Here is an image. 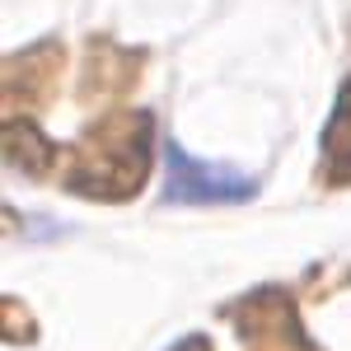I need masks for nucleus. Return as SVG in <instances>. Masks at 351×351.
Listing matches in <instances>:
<instances>
[{"mask_svg": "<svg viewBox=\"0 0 351 351\" xmlns=\"http://www.w3.org/2000/svg\"><path fill=\"white\" fill-rule=\"evenodd\" d=\"M150 132L155 117L145 108L108 112L66 150L61 188L89 202H132L150 173Z\"/></svg>", "mask_w": 351, "mask_h": 351, "instance_id": "f257e3e1", "label": "nucleus"}, {"mask_svg": "<svg viewBox=\"0 0 351 351\" xmlns=\"http://www.w3.org/2000/svg\"><path fill=\"white\" fill-rule=\"evenodd\" d=\"M225 319L234 324L243 351H319L300 324V304L286 286H258L248 295L230 300Z\"/></svg>", "mask_w": 351, "mask_h": 351, "instance_id": "f03ea898", "label": "nucleus"}, {"mask_svg": "<svg viewBox=\"0 0 351 351\" xmlns=\"http://www.w3.org/2000/svg\"><path fill=\"white\" fill-rule=\"evenodd\" d=\"M258 197V178L239 173L234 164H211L188 155L178 141L164 145V202L169 206H239Z\"/></svg>", "mask_w": 351, "mask_h": 351, "instance_id": "7ed1b4c3", "label": "nucleus"}, {"mask_svg": "<svg viewBox=\"0 0 351 351\" xmlns=\"http://www.w3.org/2000/svg\"><path fill=\"white\" fill-rule=\"evenodd\" d=\"M141 71H145V52L122 47L112 38H89L80 71V104H108V99L132 94Z\"/></svg>", "mask_w": 351, "mask_h": 351, "instance_id": "20e7f679", "label": "nucleus"}, {"mask_svg": "<svg viewBox=\"0 0 351 351\" xmlns=\"http://www.w3.org/2000/svg\"><path fill=\"white\" fill-rule=\"evenodd\" d=\"M61 66H66V47L56 38H43L24 52H14L5 61V104H47L52 99L56 80H61Z\"/></svg>", "mask_w": 351, "mask_h": 351, "instance_id": "39448f33", "label": "nucleus"}, {"mask_svg": "<svg viewBox=\"0 0 351 351\" xmlns=\"http://www.w3.org/2000/svg\"><path fill=\"white\" fill-rule=\"evenodd\" d=\"M319 183L324 188H351V75L337 89L332 117L324 127V145H319Z\"/></svg>", "mask_w": 351, "mask_h": 351, "instance_id": "423d86ee", "label": "nucleus"}, {"mask_svg": "<svg viewBox=\"0 0 351 351\" xmlns=\"http://www.w3.org/2000/svg\"><path fill=\"white\" fill-rule=\"evenodd\" d=\"M56 160H61V150L33 127V117H14V112L5 117V164H10L14 173L43 178Z\"/></svg>", "mask_w": 351, "mask_h": 351, "instance_id": "0eeeda50", "label": "nucleus"}, {"mask_svg": "<svg viewBox=\"0 0 351 351\" xmlns=\"http://www.w3.org/2000/svg\"><path fill=\"white\" fill-rule=\"evenodd\" d=\"M33 332H38V328H24V304L10 295L5 300V337H10V342H33Z\"/></svg>", "mask_w": 351, "mask_h": 351, "instance_id": "6e6552de", "label": "nucleus"}, {"mask_svg": "<svg viewBox=\"0 0 351 351\" xmlns=\"http://www.w3.org/2000/svg\"><path fill=\"white\" fill-rule=\"evenodd\" d=\"M169 351H216V347H211V337H206V332H188L183 342H173Z\"/></svg>", "mask_w": 351, "mask_h": 351, "instance_id": "1a4fd4ad", "label": "nucleus"}]
</instances>
